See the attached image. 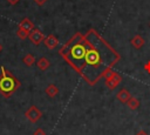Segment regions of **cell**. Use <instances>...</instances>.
<instances>
[{"mask_svg":"<svg viewBox=\"0 0 150 135\" xmlns=\"http://www.w3.org/2000/svg\"><path fill=\"white\" fill-rule=\"evenodd\" d=\"M62 59L89 85L97 83L108 68H112L121 59L97 31L74 34L59 49Z\"/></svg>","mask_w":150,"mask_h":135,"instance_id":"obj_1","label":"cell"},{"mask_svg":"<svg viewBox=\"0 0 150 135\" xmlns=\"http://www.w3.org/2000/svg\"><path fill=\"white\" fill-rule=\"evenodd\" d=\"M1 68V74H0V94L8 99L11 97L21 86V82L4 66Z\"/></svg>","mask_w":150,"mask_h":135,"instance_id":"obj_2","label":"cell"},{"mask_svg":"<svg viewBox=\"0 0 150 135\" xmlns=\"http://www.w3.org/2000/svg\"><path fill=\"white\" fill-rule=\"evenodd\" d=\"M25 116L28 121H30L32 123H36L41 117H42V112L36 107V106H30L26 112H25Z\"/></svg>","mask_w":150,"mask_h":135,"instance_id":"obj_3","label":"cell"},{"mask_svg":"<svg viewBox=\"0 0 150 135\" xmlns=\"http://www.w3.org/2000/svg\"><path fill=\"white\" fill-rule=\"evenodd\" d=\"M28 39H29V41L33 43V45H35V46H39L43 40H45V35H43V33L40 31V29H38V28H34L30 33H29V35H28Z\"/></svg>","mask_w":150,"mask_h":135,"instance_id":"obj_4","label":"cell"},{"mask_svg":"<svg viewBox=\"0 0 150 135\" xmlns=\"http://www.w3.org/2000/svg\"><path fill=\"white\" fill-rule=\"evenodd\" d=\"M121 81H122V75L121 74H118L117 72L115 73V75L111 77V79H108V80H104V83H105V86L109 88V89H115L120 83H121Z\"/></svg>","mask_w":150,"mask_h":135,"instance_id":"obj_5","label":"cell"},{"mask_svg":"<svg viewBox=\"0 0 150 135\" xmlns=\"http://www.w3.org/2000/svg\"><path fill=\"white\" fill-rule=\"evenodd\" d=\"M43 43H45V46H46L48 49H54V48H56L57 45H59V39H57L55 35L49 34V35L45 36Z\"/></svg>","mask_w":150,"mask_h":135,"instance_id":"obj_6","label":"cell"},{"mask_svg":"<svg viewBox=\"0 0 150 135\" xmlns=\"http://www.w3.org/2000/svg\"><path fill=\"white\" fill-rule=\"evenodd\" d=\"M18 28H21V29L27 31V32L30 33V32L34 29V23L30 21V19H28V18H23V19L20 21Z\"/></svg>","mask_w":150,"mask_h":135,"instance_id":"obj_7","label":"cell"},{"mask_svg":"<svg viewBox=\"0 0 150 135\" xmlns=\"http://www.w3.org/2000/svg\"><path fill=\"white\" fill-rule=\"evenodd\" d=\"M130 43H131V46L134 47V48H136V49H141L143 46H144V43H145V40H144V38L142 36V35H135L131 40H130Z\"/></svg>","mask_w":150,"mask_h":135,"instance_id":"obj_8","label":"cell"},{"mask_svg":"<svg viewBox=\"0 0 150 135\" xmlns=\"http://www.w3.org/2000/svg\"><path fill=\"white\" fill-rule=\"evenodd\" d=\"M116 97H117V100H118L120 102H122V103H127L128 100L131 97V95H130V93H129L125 88H122V89L118 90V93L116 94Z\"/></svg>","mask_w":150,"mask_h":135,"instance_id":"obj_9","label":"cell"},{"mask_svg":"<svg viewBox=\"0 0 150 135\" xmlns=\"http://www.w3.org/2000/svg\"><path fill=\"white\" fill-rule=\"evenodd\" d=\"M36 66H38V68H39L40 70H46V69H48V68H49L50 62H49V60H48L47 58L42 56V58H40V59L38 60Z\"/></svg>","mask_w":150,"mask_h":135,"instance_id":"obj_10","label":"cell"},{"mask_svg":"<svg viewBox=\"0 0 150 135\" xmlns=\"http://www.w3.org/2000/svg\"><path fill=\"white\" fill-rule=\"evenodd\" d=\"M45 92H46V94H47L49 97H55V96L59 94V88H57L54 83H50V85H48V86L46 87Z\"/></svg>","mask_w":150,"mask_h":135,"instance_id":"obj_11","label":"cell"},{"mask_svg":"<svg viewBox=\"0 0 150 135\" xmlns=\"http://www.w3.org/2000/svg\"><path fill=\"white\" fill-rule=\"evenodd\" d=\"M127 106H128V108H129V109H131V110H136V109L139 107V101H138L136 97L131 96V97L128 100Z\"/></svg>","mask_w":150,"mask_h":135,"instance_id":"obj_12","label":"cell"},{"mask_svg":"<svg viewBox=\"0 0 150 135\" xmlns=\"http://www.w3.org/2000/svg\"><path fill=\"white\" fill-rule=\"evenodd\" d=\"M22 62L26 65V66H28V67H30V66H33L34 65V62H35V58H34V55L33 54H26L23 58H22Z\"/></svg>","mask_w":150,"mask_h":135,"instance_id":"obj_13","label":"cell"},{"mask_svg":"<svg viewBox=\"0 0 150 135\" xmlns=\"http://www.w3.org/2000/svg\"><path fill=\"white\" fill-rule=\"evenodd\" d=\"M16 35H18V38H19V39L25 40V39H27V38H28L29 32L23 31V29H21V28H18V31H16Z\"/></svg>","mask_w":150,"mask_h":135,"instance_id":"obj_14","label":"cell"},{"mask_svg":"<svg viewBox=\"0 0 150 135\" xmlns=\"http://www.w3.org/2000/svg\"><path fill=\"white\" fill-rule=\"evenodd\" d=\"M115 70H112V68H108L104 73H103V79L104 80H108V79H111L114 75H115Z\"/></svg>","mask_w":150,"mask_h":135,"instance_id":"obj_15","label":"cell"},{"mask_svg":"<svg viewBox=\"0 0 150 135\" xmlns=\"http://www.w3.org/2000/svg\"><path fill=\"white\" fill-rule=\"evenodd\" d=\"M33 135H46V131H45L42 128H38V129L34 130Z\"/></svg>","mask_w":150,"mask_h":135,"instance_id":"obj_16","label":"cell"},{"mask_svg":"<svg viewBox=\"0 0 150 135\" xmlns=\"http://www.w3.org/2000/svg\"><path fill=\"white\" fill-rule=\"evenodd\" d=\"M143 68H144V70H145L148 74H150V60H149V61H146V62L144 63Z\"/></svg>","mask_w":150,"mask_h":135,"instance_id":"obj_17","label":"cell"},{"mask_svg":"<svg viewBox=\"0 0 150 135\" xmlns=\"http://www.w3.org/2000/svg\"><path fill=\"white\" fill-rule=\"evenodd\" d=\"M33 1H34V2H35L38 6H43V5H45V4H46L48 0H33Z\"/></svg>","mask_w":150,"mask_h":135,"instance_id":"obj_18","label":"cell"},{"mask_svg":"<svg viewBox=\"0 0 150 135\" xmlns=\"http://www.w3.org/2000/svg\"><path fill=\"white\" fill-rule=\"evenodd\" d=\"M135 135H148V133H146L145 130H139V131H137Z\"/></svg>","mask_w":150,"mask_h":135,"instance_id":"obj_19","label":"cell"},{"mask_svg":"<svg viewBox=\"0 0 150 135\" xmlns=\"http://www.w3.org/2000/svg\"><path fill=\"white\" fill-rule=\"evenodd\" d=\"M19 1H20V0H7V2H9L11 5H16Z\"/></svg>","mask_w":150,"mask_h":135,"instance_id":"obj_20","label":"cell"},{"mask_svg":"<svg viewBox=\"0 0 150 135\" xmlns=\"http://www.w3.org/2000/svg\"><path fill=\"white\" fill-rule=\"evenodd\" d=\"M2 50V46H1V43H0V52Z\"/></svg>","mask_w":150,"mask_h":135,"instance_id":"obj_21","label":"cell"},{"mask_svg":"<svg viewBox=\"0 0 150 135\" xmlns=\"http://www.w3.org/2000/svg\"><path fill=\"white\" fill-rule=\"evenodd\" d=\"M149 25H150V23H149Z\"/></svg>","mask_w":150,"mask_h":135,"instance_id":"obj_22","label":"cell"}]
</instances>
